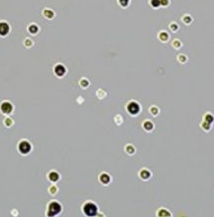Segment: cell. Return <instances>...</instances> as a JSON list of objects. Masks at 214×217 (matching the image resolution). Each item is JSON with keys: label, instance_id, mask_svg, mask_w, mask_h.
<instances>
[{"label": "cell", "instance_id": "cell-3", "mask_svg": "<svg viewBox=\"0 0 214 217\" xmlns=\"http://www.w3.org/2000/svg\"><path fill=\"white\" fill-rule=\"evenodd\" d=\"M61 211V205L57 202H52L49 206V215H56Z\"/></svg>", "mask_w": 214, "mask_h": 217}, {"label": "cell", "instance_id": "cell-4", "mask_svg": "<svg viewBox=\"0 0 214 217\" xmlns=\"http://www.w3.org/2000/svg\"><path fill=\"white\" fill-rule=\"evenodd\" d=\"M30 150H31V146L28 142L23 141L19 144V151L22 154H27Z\"/></svg>", "mask_w": 214, "mask_h": 217}, {"label": "cell", "instance_id": "cell-13", "mask_svg": "<svg viewBox=\"0 0 214 217\" xmlns=\"http://www.w3.org/2000/svg\"><path fill=\"white\" fill-rule=\"evenodd\" d=\"M145 127L146 128H147V130H150L152 127H153V125H152V124L149 122V121H147V123H146V125H145Z\"/></svg>", "mask_w": 214, "mask_h": 217}, {"label": "cell", "instance_id": "cell-14", "mask_svg": "<svg viewBox=\"0 0 214 217\" xmlns=\"http://www.w3.org/2000/svg\"><path fill=\"white\" fill-rule=\"evenodd\" d=\"M30 31H31V32H33V33H35L36 32V31L37 30H38V28H37L36 26H31L30 27V29H29Z\"/></svg>", "mask_w": 214, "mask_h": 217}, {"label": "cell", "instance_id": "cell-8", "mask_svg": "<svg viewBox=\"0 0 214 217\" xmlns=\"http://www.w3.org/2000/svg\"><path fill=\"white\" fill-rule=\"evenodd\" d=\"M204 120H205V122H207V123L212 124V123L214 122V116L212 115V114L207 113L206 115L204 116Z\"/></svg>", "mask_w": 214, "mask_h": 217}, {"label": "cell", "instance_id": "cell-9", "mask_svg": "<svg viewBox=\"0 0 214 217\" xmlns=\"http://www.w3.org/2000/svg\"><path fill=\"white\" fill-rule=\"evenodd\" d=\"M100 179H101V181H102V182H104V184H107V182L110 181L109 176H108L107 175H105V173H104V175H102V176H101Z\"/></svg>", "mask_w": 214, "mask_h": 217}, {"label": "cell", "instance_id": "cell-16", "mask_svg": "<svg viewBox=\"0 0 214 217\" xmlns=\"http://www.w3.org/2000/svg\"><path fill=\"white\" fill-rule=\"evenodd\" d=\"M11 122H12L11 119H6V120H5V124H6V125H7V126H10V125H11Z\"/></svg>", "mask_w": 214, "mask_h": 217}, {"label": "cell", "instance_id": "cell-2", "mask_svg": "<svg viewBox=\"0 0 214 217\" xmlns=\"http://www.w3.org/2000/svg\"><path fill=\"white\" fill-rule=\"evenodd\" d=\"M0 110H1V112L3 114H10L12 112V110H13V106H12L10 102L4 101L0 104Z\"/></svg>", "mask_w": 214, "mask_h": 217}, {"label": "cell", "instance_id": "cell-7", "mask_svg": "<svg viewBox=\"0 0 214 217\" xmlns=\"http://www.w3.org/2000/svg\"><path fill=\"white\" fill-rule=\"evenodd\" d=\"M55 72L58 76H64V73H66V70H64V67L63 66H60V64H58V66L56 67Z\"/></svg>", "mask_w": 214, "mask_h": 217}, {"label": "cell", "instance_id": "cell-17", "mask_svg": "<svg viewBox=\"0 0 214 217\" xmlns=\"http://www.w3.org/2000/svg\"><path fill=\"white\" fill-rule=\"evenodd\" d=\"M161 3H162L163 5H167V3H169V2H167V0H162V1H161Z\"/></svg>", "mask_w": 214, "mask_h": 217}, {"label": "cell", "instance_id": "cell-11", "mask_svg": "<svg viewBox=\"0 0 214 217\" xmlns=\"http://www.w3.org/2000/svg\"><path fill=\"white\" fill-rule=\"evenodd\" d=\"M202 127L206 130V131H208V130H209L210 128H211V124H210V123H207V122H204V123L202 124Z\"/></svg>", "mask_w": 214, "mask_h": 217}, {"label": "cell", "instance_id": "cell-6", "mask_svg": "<svg viewBox=\"0 0 214 217\" xmlns=\"http://www.w3.org/2000/svg\"><path fill=\"white\" fill-rule=\"evenodd\" d=\"M9 32V26L7 23L1 22L0 23V35L5 36L6 34H8Z\"/></svg>", "mask_w": 214, "mask_h": 217}, {"label": "cell", "instance_id": "cell-15", "mask_svg": "<svg viewBox=\"0 0 214 217\" xmlns=\"http://www.w3.org/2000/svg\"><path fill=\"white\" fill-rule=\"evenodd\" d=\"M120 3L123 6H126L127 4H128V0H120Z\"/></svg>", "mask_w": 214, "mask_h": 217}, {"label": "cell", "instance_id": "cell-10", "mask_svg": "<svg viewBox=\"0 0 214 217\" xmlns=\"http://www.w3.org/2000/svg\"><path fill=\"white\" fill-rule=\"evenodd\" d=\"M50 178H51V181H58V173H52L51 175H50Z\"/></svg>", "mask_w": 214, "mask_h": 217}, {"label": "cell", "instance_id": "cell-12", "mask_svg": "<svg viewBox=\"0 0 214 217\" xmlns=\"http://www.w3.org/2000/svg\"><path fill=\"white\" fill-rule=\"evenodd\" d=\"M160 3H161L160 0H152V5L155 6V7L159 6V5H160Z\"/></svg>", "mask_w": 214, "mask_h": 217}, {"label": "cell", "instance_id": "cell-1", "mask_svg": "<svg viewBox=\"0 0 214 217\" xmlns=\"http://www.w3.org/2000/svg\"><path fill=\"white\" fill-rule=\"evenodd\" d=\"M84 212L86 215L93 216L97 212V207H96L93 203H87L84 205Z\"/></svg>", "mask_w": 214, "mask_h": 217}, {"label": "cell", "instance_id": "cell-5", "mask_svg": "<svg viewBox=\"0 0 214 217\" xmlns=\"http://www.w3.org/2000/svg\"><path fill=\"white\" fill-rule=\"evenodd\" d=\"M139 110H140V107L136 102H131V103L128 104V111L131 114H137Z\"/></svg>", "mask_w": 214, "mask_h": 217}]
</instances>
